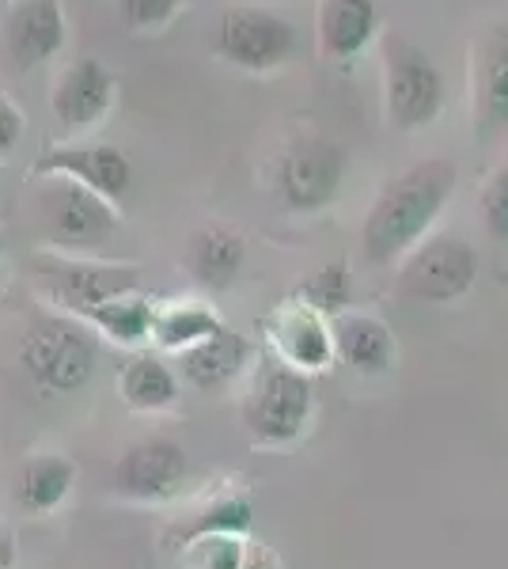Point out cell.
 I'll return each mask as SVG.
<instances>
[{"label": "cell", "mask_w": 508, "mask_h": 569, "mask_svg": "<svg viewBox=\"0 0 508 569\" xmlns=\"http://www.w3.org/2000/svg\"><path fill=\"white\" fill-rule=\"evenodd\" d=\"M456 182L459 168L451 160H440V156L387 179L372 209H368L365 228H360L365 259L372 266H391L406 251H414L432 232L437 217L445 213V206L456 194Z\"/></svg>", "instance_id": "1"}, {"label": "cell", "mask_w": 508, "mask_h": 569, "mask_svg": "<svg viewBox=\"0 0 508 569\" xmlns=\"http://www.w3.org/2000/svg\"><path fill=\"white\" fill-rule=\"evenodd\" d=\"M23 372L50 395L80 391L99 369V338L77 316H42L20 342Z\"/></svg>", "instance_id": "2"}, {"label": "cell", "mask_w": 508, "mask_h": 569, "mask_svg": "<svg viewBox=\"0 0 508 569\" xmlns=\"http://www.w3.org/2000/svg\"><path fill=\"white\" fill-rule=\"evenodd\" d=\"M311 415H316V388L308 372L277 357L258 365L243 399V429L258 448H285L300 440L311 426Z\"/></svg>", "instance_id": "3"}, {"label": "cell", "mask_w": 508, "mask_h": 569, "mask_svg": "<svg viewBox=\"0 0 508 569\" xmlns=\"http://www.w3.org/2000/svg\"><path fill=\"white\" fill-rule=\"evenodd\" d=\"M349 152L322 133L292 137L273 163V187L292 213H322L341 198Z\"/></svg>", "instance_id": "4"}, {"label": "cell", "mask_w": 508, "mask_h": 569, "mask_svg": "<svg viewBox=\"0 0 508 569\" xmlns=\"http://www.w3.org/2000/svg\"><path fill=\"white\" fill-rule=\"evenodd\" d=\"M384 110L402 133L432 126L445 110V77L418 42L391 34L384 42Z\"/></svg>", "instance_id": "5"}, {"label": "cell", "mask_w": 508, "mask_h": 569, "mask_svg": "<svg viewBox=\"0 0 508 569\" xmlns=\"http://www.w3.org/2000/svg\"><path fill=\"white\" fill-rule=\"evenodd\" d=\"M478 281V251L464 236H425L414 251L402 254L399 292L418 305H456Z\"/></svg>", "instance_id": "6"}, {"label": "cell", "mask_w": 508, "mask_h": 569, "mask_svg": "<svg viewBox=\"0 0 508 569\" xmlns=\"http://www.w3.org/2000/svg\"><path fill=\"white\" fill-rule=\"evenodd\" d=\"M212 50L220 61L243 72H273L289 66L297 50V27L285 20L281 12L258 4H232L220 12Z\"/></svg>", "instance_id": "7"}, {"label": "cell", "mask_w": 508, "mask_h": 569, "mask_svg": "<svg viewBox=\"0 0 508 569\" xmlns=\"http://www.w3.org/2000/svg\"><path fill=\"white\" fill-rule=\"evenodd\" d=\"M39 220L42 232L58 251L88 254L118 232L114 201L91 194L88 187L69 179H39Z\"/></svg>", "instance_id": "8"}, {"label": "cell", "mask_w": 508, "mask_h": 569, "mask_svg": "<svg viewBox=\"0 0 508 569\" xmlns=\"http://www.w3.org/2000/svg\"><path fill=\"white\" fill-rule=\"evenodd\" d=\"M34 270H39V281L53 305H61V311H69V316H84L88 308L141 289V270L129 262H99L58 251L39 254Z\"/></svg>", "instance_id": "9"}, {"label": "cell", "mask_w": 508, "mask_h": 569, "mask_svg": "<svg viewBox=\"0 0 508 569\" xmlns=\"http://www.w3.org/2000/svg\"><path fill=\"white\" fill-rule=\"evenodd\" d=\"M190 475V456L182 445L168 437L137 440L114 463V493L137 505H160L171 501L182 490Z\"/></svg>", "instance_id": "10"}, {"label": "cell", "mask_w": 508, "mask_h": 569, "mask_svg": "<svg viewBox=\"0 0 508 569\" xmlns=\"http://www.w3.org/2000/svg\"><path fill=\"white\" fill-rule=\"evenodd\" d=\"M34 179H69L88 187L91 194L107 201H122L129 194V182H133V168H129L126 152L114 144H61L50 149L34 163Z\"/></svg>", "instance_id": "11"}, {"label": "cell", "mask_w": 508, "mask_h": 569, "mask_svg": "<svg viewBox=\"0 0 508 569\" xmlns=\"http://www.w3.org/2000/svg\"><path fill=\"white\" fill-rule=\"evenodd\" d=\"M118 80L99 58H77L58 77L50 96V110L64 133H88L110 114L114 107Z\"/></svg>", "instance_id": "12"}, {"label": "cell", "mask_w": 508, "mask_h": 569, "mask_svg": "<svg viewBox=\"0 0 508 569\" xmlns=\"http://www.w3.org/2000/svg\"><path fill=\"white\" fill-rule=\"evenodd\" d=\"M270 342L277 350V361L292 365L300 372H322L335 361V330L330 319L303 300L281 305L270 319Z\"/></svg>", "instance_id": "13"}, {"label": "cell", "mask_w": 508, "mask_h": 569, "mask_svg": "<svg viewBox=\"0 0 508 569\" xmlns=\"http://www.w3.org/2000/svg\"><path fill=\"white\" fill-rule=\"evenodd\" d=\"M69 39V23L58 0H16L8 16V53L16 69H34L42 61L58 58Z\"/></svg>", "instance_id": "14"}, {"label": "cell", "mask_w": 508, "mask_h": 569, "mask_svg": "<svg viewBox=\"0 0 508 569\" xmlns=\"http://www.w3.org/2000/svg\"><path fill=\"white\" fill-rule=\"evenodd\" d=\"M251 342L228 327H217L209 338L193 342L190 350L179 353V376L198 391H220L243 376L251 365Z\"/></svg>", "instance_id": "15"}, {"label": "cell", "mask_w": 508, "mask_h": 569, "mask_svg": "<svg viewBox=\"0 0 508 569\" xmlns=\"http://www.w3.org/2000/svg\"><path fill=\"white\" fill-rule=\"evenodd\" d=\"M335 330V357L349 365L360 376H384L395 365V335L384 319L368 316V311H338L330 319Z\"/></svg>", "instance_id": "16"}, {"label": "cell", "mask_w": 508, "mask_h": 569, "mask_svg": "<svg viewBox=\"0 0 508 569\" xmlns=\"http://www.w3.org/2000/svg\"><path fill=\"white\" fill-rule=\"evenodd\" d=\"M475 130L482 141L508 137V31L482 42L475 69Z\"/></svg>", "instance_id": "17"}, {"label": "cell", "mask_w": 508, "mask_h": 569, "mask_svg": "<svg viewBox=\"0 0 508 569\" xmlns=\"http://www.w3.org/2000/svg\"><path fill=\"white\" fill-rule=\"evenodd\" d=\"M380 31L376 0H322L319 8V53L327 61H353Z\"/></svg>", "instance_id": "18"}, {"label": "cell", "mask_w": 508, "mask_h": 569, "mask_svg": "<svg viewBox=\"0 0 508 569\" xmlns=\"http://www.w3.org/2000/svg\"><path fill=\"white\" fill-rule=\"evenodd\" d=\"M243 262H247V247L232 228L209 224L190 236L187 266H190L193 278H198V284H206V289H212V292L232 289L239 270H243Z\"/></svg>", "instance_id": "19"}, {"label": "cell", "mask_w": 508, "mask_h": 569, "mask_svg": "<svg viewBox=\"0 0 508 569\" xmlns=\"http://www.w3.org/2000/svg\"><path fill=\"white\" fill-rule=\"evenodd\" d=\"M122 402L137 415H160L179 399V372L160 353H133L118 372Z\"/></svg>", "instance_id": "20"}, {"label": "cell", "mask_w": 508, "mask_h": 569, "mask_svg": "<svg viewBox=\"0 0 508 569\" xmlns=\"http://www.w3.org/2000/svg\"><path fill=\"white\" fill-rule=\"evenodd\" d=\"M72 486H77V463L69 456L46 452L23 463L20 479H16V505L31 517H50L69 501Z\"/></svg>", "instance_id": "21"}, {"label": "cell", "mask_w": 508, "mask_h": 569, "mask_svg": "<svg viewBox=\"0 0 508 569\" xmlns=\"http://www.w3.org/2000/svg\"><path fill=\"white\" fill-rule=\"evenodd\" d=\"M84 323L96 330V335L110 338V342L126 346V350H141L145 342H152V323H156V305L141 292H122V297L107 300V305L88 308Z\"/></svg>", "instance_id": "22"}, {"label": "cell", "mask_w": 508, "mask_h": 569, "mask_svg": "<svg viewBox=\"0 0 508 569\" xmlns=\"http://www.w3.org/2000/svg\"><path fill=\"white\" fill-rule=\"evenodd\" d=\"M251 525H255V505L243 493H220L209 505H201L187 525L175 528L168 543L182 550L193 539H206V536H247Z\"/></svg>", "instance_id": "23"}, {"label": "cell", "mask_w": 508, "mask_h": 569, "mask_svg": "<svg viewBox=\"0 0 508 569\" xmlns=\"http://www.w3.org/2000/svg\"><path fill=\"white\" fill-rule=\"evenodd\" d=\"M220 323V316L201 300H175L168 308H156V323H152V342L163 353H182L193 342L209 338Z\"/></svg>", "instance_id": "24"}, {"label": "cell", "mask_w": 508, "mask_h": 569, "mask_svg": "<svg viewBox=\"0 0 508 569\" xmlns=\"http://www.w3.org/2000/svg\"><path fill=\"white\" fill-rule=\"evenodd\" d=\"M247 550V536H206L182 547V562L187 569H243Z\"/></svg>", "instance_id": "25"}, {"label": "cell", "mask_w": 508, "mask_h": 569, "mask_svg": "<svg viewBox=\"0 0 508 569\" xmlns=\"http://www.w3.org/2000/svg\"><path fill=\"white\" fill-rule=\"evenodd\" d=\"M300 300L311 305L316 311H322L327 319H335L338 311H346L349 305V273H346V262H330L322 266L311 281L300 284Z\"/></svg>", "instance_id": "26"}, {"label": "cell", "mask_w": 508, "mask_h": 569, "mask_svg": "<svg viewBox=\"0 0 508 569\" xmlns=\"http://www.w3.org/2000/svg\"><path fill=\"white\" fill-rule=\"evenodd\" d=\"M478 209H482V224H486L489 240L508 243V163H501V168L486 179Z\"/></svg>", "instance_id": "27"}, {"label": "cell", "mask_w": 508, "mask_h": 569, "mask_svg": "<svg viewBox=\"0 0 508 569\" xmlns=\"http://www.w3.org/2000/svg\"><path fill=\"white\" fill-rule=\"evenodd\" d=\"M182 4H187V0H118L126 27L137 34L163 31V27L182 12Z\"/></svg>", "instance_id": "28"}, {"label": "cell", "mask_w": 508, "mask_h": 569, "mask_svg": "<svg viewBox=\"0 0 508 569\" xmlns=\"http://www.w3.org/2000/svg\"><path fill=\"white\" fill-rule=\"evenodd\" d=\"M23 137V114L8 96H0V156H8Z\"/></svg>", "instance_id": "29"}, {"label": "cell", "mask_w": 508, "mask_h": 569, "mask_svg": "<svg viewBox=\"0 0 508 569\" xmlns=\"http://www.w3.org/2000/svg\"><path fill=\"white\" fill-rule=\"evenodd\" d=\"M243 569H281V566H277V558L270 555V550H247Z\"/></svg>", "instance_id": "30"}, {"label": "cell", "mask_w": 508, "mask_h": 569, "mask_svg": "<svg viewBox=\"0 0 508 569\" xmlns=\"http://www.w3.org/2000/svg\"><path fill=\"white\" fill-rule=\"evenodd\" d=\"M8 566H12V539L0 536V569H8Z\"/></svg>", "instance_id": "31"}, {"label": "cell", "mask_w": 508, "mask_h": 569, "mask_svg": "<svg viewBox=\"0 0 508 569\" xmlns=\"http://www.w3.org/2000/svg\"><path fill=\"white\" fill-rule=\"evenodd\" d=\"M0 262H4V236H0Z\"/></svg>", "instance_id": "32"}]
</instances>
